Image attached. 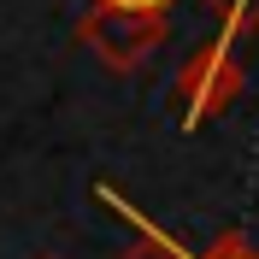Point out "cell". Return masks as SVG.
Segmentation results:
<instances>
[{"mask_svg": "<svg viewBox=\"0 0 259 259\" xmlns=\"http://www.w3.org/2000/svg\"><path fill=\"white\" fill-rule=\"evenodd\" d=\"M165 35H171L165 12H118V6H95V0H89V12H82V24H77V41L95 53L106 71H118V77L142 71V65L165 48Z\"/></svg>", "mask_w": 259, "mask_h": 259, "instance_id": "cell-1", "label": "cell"}, {"mask_svg": "<svg viewBox=\"0 0 259 259\" xmlns=\"http://www.w3.org/2000/svg\"><path fill=\"white\" fill-rule=\"evenodd\" d=\"M41 259H65V253H41Z\"/></svg>", "mask_w": 259, "mask_h": 259, "instance_id": "cell-7", "label": "cell"}, {"mask_svg": "<svg viewBox=\"0 0 259 259\" xmlns=\"http://www.w3.org/2000/svg\"><path fill=\"white\" fill-rule=\"evenodd\" d=\"M242 95V65H236V48L212 35L206 48H194L183 59L177 82H171V100H177V124L183 130H200L212 124L218 112H230Z\"/></svg>", "mask_w": 259, "mask_h": 259, "instance_id": "cell-2", "label": "cell"}, {"mask_svg": "<svg viewBox=\"0 0 259 259\" xmlns=\"http://www.w3.org/2000/svg\"><path fill=\"white\" fill-rule=\"evenodd\" d=\"M95 200H100L106 212H118V218H124V224L136 230V242H130L118 259H200L194 247H183L177 236H171V230H159V224H153V218H147V212L136 206V200H130L124 189H112V183H95Z\"/></svg>", "mask_w": 259, "mask_h": 259, "instance_id": "cell-3", "label": "cell"}, {"mask_svg": "<svg viewBox=\"0 0 259 259\" xmlns=\"http://www.w3.org/2000/svg\"><path fill=\"white\" fill-rule=\"evenodd\" d=\"M95 6H118V12H171V0H95Z\"/></svg>", "mask_w": 259, "mask_h": 259, "instance_id": "cell-6", "label": "cell"}, {"mask_svg": "<svg viewBox=\"0 0 259 259\" xmlns=\"http://www.w3.org/2000/svg\"><path fill=\"white\" fill-rule=\"evenodd\" d=\"M206 12L218 18V41H242L247 30H259V0H206Z\"/></svg>", "mask_w": 259, "mask_h": 259, "instance_id": "cell-4", "label": "cell"}, {"mask_svg": "<svg viewBox=\"0 0 259 259\" xmlns=\"http://www.w3.org/2000/svg\"><path fill=\"white\" fill-rule=\"evenodd\" d=\"M200 259H259V253L247 247V236H242V230H224V236H218V242H212Z\"/></svg>", "mask_w": 259, "mask_h": 259, "instance_id": "cell-5", "label": "cell"}]
</instances>
